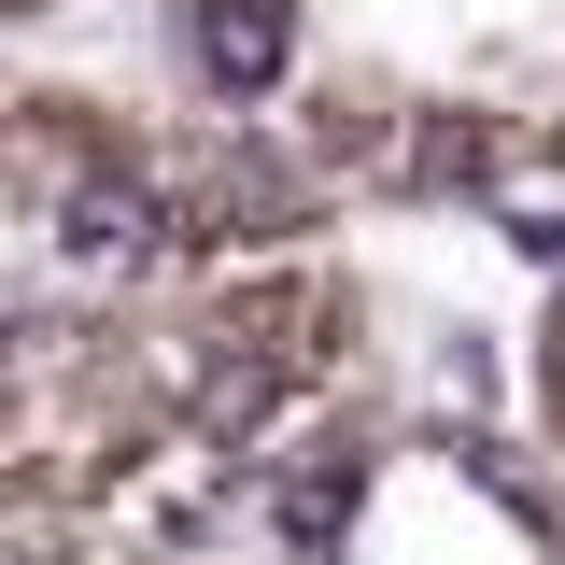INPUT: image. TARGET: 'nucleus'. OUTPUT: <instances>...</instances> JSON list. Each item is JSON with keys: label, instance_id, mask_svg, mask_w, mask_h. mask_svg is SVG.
<instances>
[{"label": "nucleus", "instance_id": "obj_1", "mask_svg": "<svg viewBox=\"0 0 565 565\" xmlns=\"http://www.w3.org/2000/svg\"><path fill=\"white\" fill-rule=\"evenodd\" d=\"M282 57H297V29H282V0H199V71L226 99H269Z\"/></svg>", "mask_w": 565, "mask_h": 565}, {"label": "nucleus", "instance_id": "obj_2", "mask_svg": "<svg viewBox=\"0 0 565 565\" xmlns=\"http://www.w3.org/2000/svg\"><path fill=\"white\" fill-rule=\"evenodd\" d=\"M71 255H156V199L141 184H71Z\"/></svg>", "mask_w": 565, "mask_h": 565}]
</instances>
